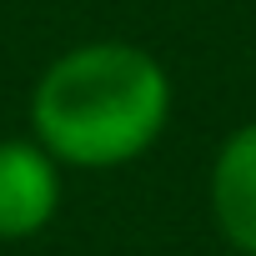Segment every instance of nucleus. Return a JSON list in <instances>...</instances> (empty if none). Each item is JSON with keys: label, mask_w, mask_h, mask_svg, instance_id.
Masks as SVG:
<instances>
[{"label": "nucleus", "mask_w": 256, "mask_h": 256, "mask_svg": "<svg viewBox=\"0 0 256 256\" xmlns=\"http://www.w3.org/2000/svg\"><path fill=\"white\" fill-rule=\"evenodd\" d=\"M166 120L171 76L131 40H86L56 56L30 90L36 141L76 171H116L146 156Z\"/></svg>", "instance_id": "1"}, {"label": "nucleus", "mask_w": 256, "mask_h": 256, "mask_svg": "<svg viewBox=\"0 0 256 256\" xmlns=\"http://www.w3.org/2000/svg\"><path fill=\"white\" fill-rule=\"evenodd\" d=\"M211 216L231 251L256 256V120L236 126L211 161Z\"/></svg>", "instance_id": "3"}, {"label": "nucleus", "mask_w": 256, "mask_h": 256, "mask_svg": "<svg viewBox=\"0 0 256 256\" xmlns=\"http://www.w3.org/2000/svg\"><path fill=\"white\" fill-rule=\"evenodd\" d=\"M60 211V161L40 141H0V241H26Z\"/></svg>", "instance_id": "2"}]
</instances>
